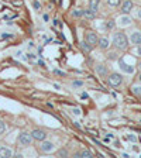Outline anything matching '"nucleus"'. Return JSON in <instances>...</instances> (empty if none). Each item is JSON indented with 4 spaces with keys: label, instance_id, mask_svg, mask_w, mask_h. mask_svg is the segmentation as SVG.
I'll return each mask as SVG.
<instances>
[{
    "label": "nucleus",
    "instance_id": "cd10ccee",
    "mask_svg": "<svg viewBox=\"0 0 141 158\" xmlns=\"http://www.w3.org/2000/svg\"><path fill=\"white\" fill-rule=\"evenodd\" d=\"M72 112H73V114H76V116H79V114H81V109H78V107H75V109H73V110H72Z\"/></svg>",
    "mask_w": 141,
    "mask_h": 158
},
{
    "label": "nucleus",
    "instance_id": "f03ea898",
    "mask_svg": "<svg viewBox=\"0 0 141 158\" xmlns=\"http://www.w3.org/2000/svg\"><path fill=\"white\" fill-rule=\"evenodd\" d=\"M107 82L110 86H113V88H117V86H120L123 83V76L120 75V73L114 72L112 73V75L107 76Z\"/></svg>",
    "mask_w": 141,
    "mask_h": 158
},
{
    "label": "nucleus",
    "instance_id": "c756f323",
    "mask_svg": "<svg viewBox=\"0 0 141 158\" xmlns=\"http://www.w3.org/2000/svg\"><path fill=\"white\" fill-rule=\"evenodd\" d=\"M81 98H82L83 100H86V99H89V95H88V93H85V92H83L82 95H81Z\"/></svg>",
    "mask_w": 141,
    "mask_h": 158
},
{
    "label": "nucleus",
    "instance_id": "c85d7f7f",
    "mask_svg": "<svg viewBox=\"0 0 141 158\" xmlns=\"http://www.w3.org/2000/svg\"><path fill=\"white\" fill-rule=\"evenodd\" d=\"M54 26H58V27H62V23H59V20H54Z\"/></svg>",
    "mask_w": 141,
    "mask_h": 158
},
{
    "label": "nucleus",
    "instance_id": "412c9836",
    "mask_svg": "<svg viewBox=\"0 0 141 158\" xmlns=\"http://www.w3.org/2000/svg\"><path fill=\"white\" fill-rule=\"evenodd\" d=\"M4 131H6V124L3 120H0V134H3Z\"/></svg>",
    "mask_w": 141,
    "mask_h": 158
},
{
    "label": "nucleus",
    "instance_id": "dca6fc26",
    "mask_svg": "<svg viewBox=\"0 0 141 158\" xmlns=\"http://www.w3.org/2000/svg\"><path fill=\"white\" fill-rule=\"evenodd\" d=\"M99 3H100V0H90V2H89V9L96 13V11H97V7H99Z\"/></svg>",
    "mask_w": 141,
    "mask_h": 158
},
{
    "label": "nucleus",
    "instance_id": "a878e982",
    "mask_svg": "<svg viewBox=\"0 0 141 158\" xmlns=\"http://www.w3.org/2000/svg\"><path fill=\"white\" fill-rule=\"evenodd\" d=\"M54 73H55V75H59V76H65V72H62V71H58V69H55V71H54Z\"/></svg>",
    "mask_w": 141,
    "mask_h": 158
},
{
    "label": "nucleus",
    "instance_id": "f257e3e1",
    "mask_svg": "<svg viewBox=\"0 0 141 158\" xmlns=\"http://www.w3.org/2000/svg\"><path fill=\"white\" fill-rule=\"evenodd\" d=\"M113 45H114V48L122 49V51L127 49V47H128L127 37H126L123 33H116L114 35H113Z\"/></svg>",
    "mask_w": 141,
    "mask_h": 158
},
{
    "label": "nucleus",
    "instance_id": "423d86ee",
    "mask_svg": "<svg viewBox=\"0 0 141 158\" xmlns=\"http://www.w3.org/2000/svg\"><path fill=\"white\" fill-rule=\"evenodd\" d=\"M39 150L43 152H51L54 150V144L51 141H45V140H44V141L41 143V145H39Z\"/></svg>",
    "mask_w": 141,
    "mask_h": 158
},
{
    "label": "nucleus",
    "instance_id": "4468645a",
    "mask_svg": "<svg viewBox=\"0 0 141 158\" xmlns=\"http://www.w3.org/2000/svg\"><path fill=\"white\" fill-rule=\"evenodd\" d=\"M82 14H83V17H85V19H88V20H93L96 17V13H95V11H92L90 9L82 10Z\"/></svg>",
    "mask_w": 141,
    "mask_h": 158
},
{
    "label": "nucleus",
    "instance_id": "2f4dec72",
    "mask_svg": "<svg viewBox=\"0 0 141 158\" xmlns=\"http://www.w3.org/2000/svg\"><path fill=\"white\" fill-rule=\"evenodd\" d=\"M137 16H138V19H141V9L138 10V13H137Z\"/></svg>",
    "mask_w": 141,
    "mask_h": 158
},
{
    "label": "nucleus",
    "instance_id": "a211bd4d",
    "mask_svg": "<svg viewBox=\"0 0 141 158\" xmlns=\"http://www.w3.org/2000/svg\"><path fill=\"white\" fill-rule=\"evenodd\" d=\"M133 93H134L135 96H138V98H141V86H133Z\"/></svg>",
    "mask_w": 141,
    "mask_h": 158
},
{
    "label": "nucleus",
    "instance_id": "2eb2a0df",
    "mask_svg": "<svg viewBox=\"0 0 141 158\" xmlns=\"http://www.w3.org/2000/svg\"><path fill=\"white\" fill-rule=\"evenodd\" d=\"M118 23L122 24V26H130V24H131V19H130L127 14H124L123 17H120V19H118Z\"/></svg>",
    "mask_w": 141,
    "mask_h": 158
},
{
    "label": "nucleus",
    "instance_id": "72a5a7b5",
    "mask_svg": "<svg viewBox=\"0 0 141 158\" xmlns=\"http://www.w3.org/2000/svg\"><path fill=\"white\" fill-rule=\"evenodd\" d=\"M138 81H140V82H141V73H140V75H138Z\"/></svg>",
    "mask_w": 141,
    "mask_h": 158
},
{
    "label": "nucleus",
    "instance_id": "6e6552de",
    "mask_svg": "<svg viewBox=\"0 0 141 158\" xmlns=\"http://www.w3.org/2000/svg\"><path fill=\"white\" fill-rule=\"evenodd\" d=\"M118 65H120L122 71H124L126 73H134V66H131V65H128V64H126L123 59H120V61H118Z\"/></svg>",
    "mask_w": 141,
    "mask_h": 158
},
{
    "label": "nucleus",
    "instance_id": "f3484780",
    "mask_svg": "<svg viewBox=\"0 0 141 158\" xmlns=\"http://www.w3.org/2000/svg\"><path fill=\"white\" fill-rule=\"evenodd\" d=\"M81 48L83 49V51H85V52H90V49H92V45H90V44L88 43V41H83L82 44H81Z\"/></svg>",
    "mask_w": 141,
    "mask_h": 158
},
{
    "label": "nucleus",
    "instance_id": "9d476101",
    "mask_svg": "<svg viewBox=\"0 0 141 158\" xmlns=\"http://www.w3.org/2000/svg\"><path fill=\"white\" fill-rule=\"evenodd\" d=\"M73 157H76V158H81V157L90 158V157H93V154L89 151V150H81V151H76L75 154H73Z\"/></svg>",
    "mask_w": 141,
    "mask_h": 158
},
{
    "label": "nucleus",
    "instance_id": "7ed1b4c3",
    "mask_svg": "<svg viewBox=\"0 0 141 158\" xmlns=\"http://www.w3.org/2000/svg\"><path fill=\"white\" fill-rule=\"evenodd\" d=\"M33 134L31 133H21V134L19 135V138H17V143H19L21 147H26V145H30L31 144V141H33Z\"/></svg>",
    "mask_w": 141,
    "mask_h": 158
},
{
    "label": "nucleus",
    "instance_id": "5701e85b",
    "mask_svg": "<svg viewBox=\"0 0 141 158\" xmlns=\"http://www.w3.org/2000/svg\"><path fill=\"white\" fill-rule=\"evenodd\" d=\"M58 155H61V157H68V151H66L65 148H64V150H59Z\"/></svg>",
    "mask_w": 141,
    "mask_h": 158
},
{
    "label": "nucleus",
    "instance_id": "bb28decb",
    "mask_svg": "<svg viewBox=\"0 0 141 158\" xmlns=\"http://www.w3.org/2000/svg\"><path fill=\"white\" fill-rule=\"evenodd\" d=\"M34 9H35V10H39V9H41V4H39L37 0L34 2Z\"/></svg>",
    "mask_w": 141,
    "mask_h": 158
},
{
    "label": "nucleus",
    "instance_id": "20e7f679",
    "mask_svg": "<svg viewBox=\"0 0 141 158\" xmlns=\"http://www.w3.org/2000/svg\"><path fill=\"white\" fill-rule=\"evenodd\" d=\"M86 41L92 47L99 45V37L96 35V33H93V31H89V33L86 34Z\"/></svg>",
    "mask_w": 141,
    "mask_h": 158
},
{
    "label": "nucleus",
    "instance_id": "6ab92c4d",
    "mask_svg": "<svg viewBox=\"0 0 141 158\" xmlns=\"http://www.w3.org/2000/svg\"><path fill=\"white\" fill-rule=\"evenodd\" d=\"M107 4L109 6H112V7H116L120 4V0H107Z\"/></svg>",
    "mask_w": 141,
    "mask_h": 158
},
{
    "label": "nucleus",
    "instance_id": "9b49d317",
    "mask_svg": "<svg viewBox=\"0 0 141 158\" xmlns=\"http://www.w3.org/2000/svg\"><path fill=\"white\" fill-rule=\"evenodd\" d=\"M96 72L102 76V78H106V76H107V72H109L107 66H105V65H102V64H100V65L96 66Z\"/></svg>",
    "mask_w": 141,
    "mask_h": 158
},
{
    "label": "nucleus",
    "instance_id": "0eeeda50",
    "mask_svg": "<svg viewBox=\"0 0 141 158\" xmlns=\"http://www.w3.org/2000/svg\"><path fill=\"white\" fill-rule=\"evenodd\" d=\"M130 43L135 45H141V31H134L130 35Z\"/></svg>",
    "mask_w": 141,
    "mask_h": 158
},
{
    "label": "nucleus",
    "instance_id": "39448f33",
    "mask_svg": "<svg viewBox=\"0 0 141 158\" xmlns=\"http://www.w3.org/2000/svg\"><path fill=\"white\" fill-rule=\"evenodd\" d=\"M31 134H33V138L35 140V141H44V140L47 138V133L44 131V130H38V128L34 130Z\"/></svg>",
    "mask_w": 141,
    "mask_h": 158
},
{
    "label": "nucleus",
    "instance_id": "b1692460",
    "mask_svg": "<svg viewBox=\"0 0 141 158\" xmlns=\"http://www.w3.org/2000/svg\"><path fill=\"white\" fill-rule=\"evenodd\" d=\"M72 85H73V88H79V86L83 85V82H82V81H73Z\"/></svg>",
    "mask_w": 141,
    "mask_h": 158
},
{
    "label": "nucleus",
    "instance_id": "aec40b11",
    "mask_svg": "<svg viewBox=\"0 0 141 158\" xmlns=\"http://www.w3.org/2000/svg\"><path fill=\"white\" fill-rule=\"evenodd\" d=\"M72 16L76 17V19H78V17H82L83 16V14H82V10H73V11H72Z\"/></svg>",
    "mask_w": 141,
    "mask_h": 158
},
{
    "label": "nucleus",
    "instance_id": "ddd939ff",
    "mask_svg": "<svg viewBox=\"0 0 141 158\" xmlns=\"http://www.w3.org/2000/svg\"><path fill=\"white\" fill-rule=\"evenodd\" d=\"M11 155H13V152H11V150H10V148H6V147L0 148V158H3V157L10 158Z\"/></svg>",
    "mask_w": 141,
    "mask_h": 158
},
{
    "label": "nucleus",
    "instance_id": "7c9ffc66",
    "mask_svg": "<svg viewBox=\"0 0 141 158\" xmlns=\"http://www.w3.org/2000/svg\"><path fill=\"white\" fill-rule=\"evenodd\" d=\"M38 65H41V66H45V64H44V61H41V59H38Z\"/></svg>",
    "mask_w": 141,
    "mask_h": 158
},
{
    "label": "nucleus",
    "instance_id": "f704fd0d",
    "mask_svg": "<svg viewBox=\"0 0 141 158\" xmlns=\"http://www.w3.org/2000/svg\"><path fill=\"white\" fill-rule=\"evenodd\" d=\"M138 65H140V66H141V62H140V64H138Z\"/></svg>",
    "mask_w": 141,
    "mask_h": 158
},
{
    "label": "nucleus",
    "instance_id": "393cba45",
    "mask_svg": "<svg viewBox=\"0 0 141 158\" xmlns=\"http://www.w3.org/2000/svg\"><path fill=\"white\" fill-rule=\"evenodd\" d=\"M106 27H107V28H110V30H112L113 27H114V21H109V23H106Z\"/></svg>",
    "mask_w": 141,
    "mask_h": 158
},
{
    "label": "nucleus",
    "instance_id": "473e14b6",
    "mask_svg": "<svg viewBox=\"0 0 141 158\" xmlns=\"http://www.w3.org/2000/svg\"><path fill=\"white\" fill-rule=\"evenodd\" d=\"M137 52H138V54H140V55H141V48H138V49H137Z\"/></svg>",
    "mask_w": 141,
    "mask_h": 158
},
{
    "label": "nucleus",
    "instance_id": "f8f14e48",
    "mask_svg": "<svg viewBox=\"0 0 141 158\" xmlns=\"http://www.w3.org/2000/svg\"><path fill=\"white\" fill-rule=\"evenodd\" d=\"M99 47H100L102 49H107L109 47H110V41H109V38H106V37L99 38Z\"/></svg>",
    "mask_w": 141,
    "mask_h": 158
},
{
    "label": "nucleus",
    "instance_id": "4be33fe9",
    "mask_svg": "<svg viewBox=\"0 0 141 158\" xmlns=\"http://www.w3.org/2000/svg\"><path fill=\"white\" fill-rule=\"evenodd\" d=\"M127 140H128V141H131V143H135V141H137V137H135V135H133V134H128L127 135Z\"/></svg>",
    "mask_w": 141,
    "mask_h": 158
},
{
    "label": "nucleus",
    "instance_id": "1a4fd4ad",
    "mask_svg": "<svg viewBox=\"0 0 141 158\" xmlns=\"http://www.w3.org/2000/svg\"><path fill=\"white\" fill-rule=\"evenodd\" d=\"M131 9H133V2L131 0H126L124 3H123V6H122V11L124 14H128L130 11H131Z\"/></svg>",
    "mask_w": 141,
    "mask_h": 158
}]
</instances>
